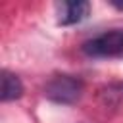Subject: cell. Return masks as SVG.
<instances>
[{
	"label": "cell",
	"mask_w": 123,
	"mask_h": 123,
	"mask_svg": "<svg viewBox=\"0 0 123 123\" xmlns=\"http://www.w3.org/2000/svg\"><path fill=\"white\" fill-rule=\"evenodd\" d=\"M81 50L90 58H123V31L111 29L83 42Z\"/></svg>",
	"instance_id": "7a4b0ae2"
},
{
	"label": "cell",
	"mask_w": 123,
	"mask_h": 123,
	"mask_svg": "<svg viewBox=\"0 0 123 123\" xmlns=\"http://www.w3.org/2000/svg\"><path fill=\"white\" fill-rule=\"evenodd\" d=\"M85 92V85L79 77L73 75H54L46 86H44V96L56 104H63V106H71L77 104L81 100Z\"/></svg>",
	"instance_id": "6da1fadb"
},
{
	"label": "cell",
	"mask_w": 123,
	"mask_h": 123,
	"mask_svg": "<svg viewBox=\"0 0 123 123\" xmlns=\"http://www.w3.org/2000/svg\"><path fill=\"white\" fill-rule=\"evenodd\" d=\"M98 102L106 110H123V81L108 83L98 88Z\"/></svg>",
	"instance_id": "277c9868"
},
{
	"label": "cell",
	"mask_w": 123,
	"mask_h": 123,
	"mask_svg": "<svg viewBox=\"0 0 123 123\" xmlns=\"http://www.w3.org/2000/svg\"><path fill=\"white\" fill-rule=\"evenodd\" d=\"M56 10H58L60 25H75L88 17L90 4L86 0H67V2H58Z\"/></svg>",
	"instance_id": "3957f363"
},
{
	"label": "cell",
	"mask_w": 123,
	"mask_h": 123,
	"mask_svg": "<svg viewBox=\"0 0 123 123\" xmlns=\"http://www.w3.org/2000/svg\"><path fill=\"white\" fill-rule=\"evenodd\" d=\"M21 96H23V83H21V79L15 73L4 69L2 71V86H0L2 102H13V100H17Z\"/></svg>",
	"instance_id": "5b68a950"
},
{
	"label": "cell",
	"mask_w": 123,
	"mask_h": 123,
	"mask_svg": "<svg viewBox=\"0 0 123 123\" xmlns=\"http://www.w3.org/2000/svg\"><path fill=\"white\" fill-rule=\"evenodd\" d=\"M111 6H115V8L123 10V2H115V0H111Z\"/></svg>",
	"instance_id": "8992f818"
}]
</instances>
